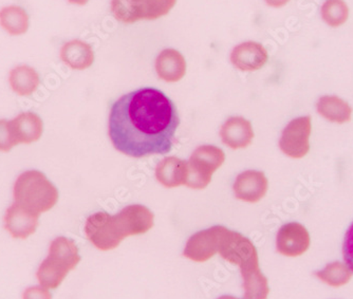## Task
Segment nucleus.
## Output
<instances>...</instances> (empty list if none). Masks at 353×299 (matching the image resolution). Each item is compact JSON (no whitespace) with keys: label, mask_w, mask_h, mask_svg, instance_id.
Here are the masks:
<instances>
[{"label":"nucleus","mask_w":353,"mask_h":299,"mask_svg":"<svg viewBox=\"0 0 353 299\" xmlns=\"http://www.w3.org/2000/svg\"><path fill=\"white\" fill-rule=\"evenodd\" d=\"M310 243V234L301 223H287L277 231L276 249L283 256H301L308 251Z\"/></svg>","instance_id":"1a4fd4ad"},{"label":"nucleus","mask_w":353,"mask_h":299,"mask_svg":"<svg viewBox=\"0 0 353 299\" xmlns=\"http://www.w3.org/2000/svg\"><path fill=\"white\" fill-rule=\"evenodd\" d=\"M290 0H265V3H267L269 7L271 8H281L283 6L287 5Z\"/></svg>","instance_id":"7c9ffc66"},{"label":"nucleus","mask_w":353,"mask_h":299,"mask_svg":"<svg viewBox=\"0 0 353 299\" xmlns=\"http://www.w3.org/2000/svg\"><path fill=\"white\" fill-rule=\"evenodd\" d=\"M48 255L61 261L70 271L74 270L81 261L79 247H77L74 241L63 236H59L51 241Z\"/></svg>","instance_id":"4be33fe9"},{"label":"nucleus","mask_w":353,"mask_h":299,"mask_svg":"<svg viewBox=\"0 0 353 299\" xmlns=\"http://www.w3.org/2000/svg\"><path fill=\"white\" fill-rule=\"evenodd\" d=\"M69 272L70 270L66 265L48 255L37 269V278L41 286L54 290L61 286Z\"/></svg>","instance_id":"412c9836"},{"label":"nucleus","mask_w":353,"mask_h":299,"mask_svg":"<svg viewBox=\"0 0 353 299\" xmlns=\"http://www.w3.org/2000/svg\"><path fill=\"white\" fill-rule=\"evenodd\" d=\"M85 233L89 241L101 251L116 249L123 241L114 229L112 216L106 212L89 216L85 223Z\"/></svg>","instance_id":"0eeeda50"},{"label":"nucleus","mask_w":353,"mask_h":299,"mask_svg":"<svg viewBox=\"0 0 353 299\" xmlns=\"http://www.w3.org/2000/svg\"><path fill=\"white\" fill-rule=\"evenodd\" d=\"M314 276L327 286L341 288L349 283L352 278L353 273L346 263L342 261H332L327 263L321 270L315 271Z\"/></svg>","instance_id":"5701e85b"},{"label":"nucleus","mask_w":353,"mask_h":299,"mask_svg":"<svg viewBox=\"0 0 353 299\" xmlns=\"http://www.w3.org/2000/svg\"><path fill=\"white\" fill-rule=\"evenodd\" d=\"M243 287L245 290V299H267L270 288L267 277L261 273V269H254L250 272L243 273Z\"/></svg>","instance_id":"393cba45"},{"label":"nucleus","mask_w":353,"mask_h":299,"mask_svg":"<svg viewBox=\"0 0 353 299\" xmlns=\"http://www.w3.org/2000/svg\"><path fill=\"white\" fill-rule=\"evenodd\" d=\"M350 15L348 3L345 0H325L321 7V17L331 28L342 27Z\"/></svg>","instance_id":"b1692460"},{"label":"nucleus","mask_w":353,"mask_h":299,"mask_svg":"<svg viewBox=\"0 0 353 299\" xmlns=\"http://www.w3.org/2000/svg\"><path fill=\"white\" fill-rule=\"evenodd\" d=\"M89 1L90 0H67V3H70V5L79 6V7L86 6Z\"/></svg>","instance_id":"2f4dec72"},{"label":"nucleus","mask_w":353,"mask_h":299,"mask_svg":"<svg viewBox=\"0 0 353 299\" xmlns=\"http://www.w3.org/2000/svg\"><path fill=\"white\" fill-rule=\"evenodd\" d=\"M23 299H52L51 290L45 288L41 285H35V286H30L25 289L21 295Z\"/></svg>","instance_id":"c756f323"},{"label":"nucleus","mask_w":353,"mask_h":299,"mask_svg":"<svg viewBox=\"0 0 353 299\" xmlns=\"http://www.w3.org/2000/svg\"><path fill=\"white\" fill-rule=\"evenodd\" d=\"M223 227L222 225H215L194 234L186 243L183 256L196 262H204L211 259L218 253Z\"/></svg>","instance_id":"6e6552de"},{"label":"nucleus","mask_w":353,"mask_h":299,"mask_svg":"<svg viewBox=\"0 0 353 299\" xmlns=\"http://www.w3.org/2000/svg\"><path fill=\"white\" fill-rule=\"evenodd\" d=\"M267 177L259 170H245L237 176L234 182L235 197L249 203L261 201L268 192Z\"/></svg>","instance_id":"9b49d317"},{"label":"nucleus","mask_w":353,"mask_h":299,"mask_svg":"<svg viewBox=\"0 0 353 299\" xmlns=\"http://www.w3.org/2000/svg\"><path fill=\"white\" fill-rule=\"evenodd\" d=\"M312 132L311 116H299L291 121L281 132L279 148L292 159H301L310 150V136Z\"/></svg>","instance_id":"39448f33"},{"label":"nucleus","mask_w":353,"mask_h":299,"mask_svg":"<svg viewBox=\"0 0 353 299\" xmlns=\"http://www.w3.org/2000/svg\"><path fill=\"white\" fill-rule=\"evenodd\" d=\"M59 57L63 64L72 70H86L92 66L94 52L92 47L86 41L72 39L61 45Z\"/></svg>","instance_id":"2eb2a0df"},{"label":"nucleus","mask_w":353,"mask_h":299,"mask_svg":"<svg viewBox=\"0 0 353 299\" xmlns=\"http://www.w3.org/2000/svg\"><path fill=\"white\" fill-rule=\"evenodd\" d=\"M0 27L11 37H21L30 29L29 13L21 6H5L0 9Z\"/></svg>","instance_id":"6ab92c4d"},{"label":"nucleus","mask_w":353,"mask_h":299,"mask_svg":"<svg viewBox=\"0 0 353 299\" xmlns=\"http://www.w3.org/2000/svg\"><path fill=\"white\" fill-rule=\"evenodd\" d=\"M15 203L41 216L50 211L59 201V191L45 174L37 169L21 172L13 187Z\"/></svg>","instance_id":"f03ea898"},{"label":"nucleus","mask_w":353,"mask_h":299,"mask_svg":"<svg viewBox=\"0 0 353 299\" xmlns=\"http://www.w3.org/2000/svg\"><path fill=\"white\" fill-rule=\"evenodd\" d=\"M218 253L224 260L238 265L241 274L259 269L257 249L252 241L237 231L223 227L220 236Z\"/></svg>","instance_id":"7ed1b4c3"},{"label":"nucleus","mask_w":353,"mask_h":299,"mask_svg":"<svg viewBox=\"0 0 353 299\" xmlns=\"http://www.w3.org/2000/svg\"><path fill=\"white\" fill-rule=\"evenodd\" d=\"M10 124L16 145L34 143L43 136V120L35 112H21Z\"/></svg>","instance_id":"ddd939ff"},{"label":"nucleus","mask_w":353,"mask_h":299,"mask_svg":"<svg viewBox=\"0 0 353 299\" xmlns=\"http://www.w3.org/2000/svg\"><path fill=\"white\" fill-rule=\"evenodd\" d=\"M156 178L159 183L172 188L185 185L188 178V161L176 156L164 158L156 167Z\"/></svg>","instance_id":"f3484780"},{"label":"nucleus","mask_w":353,"mask_h":299,"mask_svg":"<svg viewBox=\"0 0 353 299\" xmlns=\"http://www.w3.org/2000/svg\"><path fill=\"white\" fill-rule=\"evenodd\" d=\"M343 257L344 262L348 265L349 269L353 273V223L347 229L345 235L344 243H343Z\"/></svg>","instance_id":"c85d7f7f"},{"label":"nucleus","mask_w":353,"mask_h":299,"mask_svg":"<svg viewBox=\"0 0 353 299\" xmlns=\"http://www.w3.org/2000/svg\"><path fill=\"white\" fill-rule=\"evenodd\" d=\"M316 112L325 120L336 124L349 122L352 116L350 105L338 96H321L316 102Z\"/></svg>","instance_id":"aec40b11"},{"label":"nucleus","mask_w":353,"mask_h":299,"mask_svg":"<svg viewBox=\"0 0 353 299\" xmlns=\"http://www.w3.org/2000/svg\"><path fill=\"white\" fill-rule=\"evenodd\" d=\"M112 220L122 240L128 236L148 233L154 227V214L141 204L124 207L118 215L112 216Z\"/></svg>","instance_id":"423d86ee"},{"label":"nucleus","mask_w":353,"mask_h":299,"mask_svg":"<svg viewBox=\"0 0 353 299\" xmlns=\"http://www.w3.org/2000/svg\"><path fill=\"white\" fill-rule=\"evenodd\" d=\"M176 0H141L143 19L156 21L165 17L176 5Z\"/></svg>","instance_id":"bb28decb"},{"label":"nucleus","mask_w":353,"mask_h":299,"mask_svg":"<svg viewBox=\"0 0 353 299\" xmlns=\"http://www.w3.org/2000/svg\"><path fill=\"white\" fill-rule=\"evenodd\" d=\"M39 220V215L13 202L6 211L3 225L13 238L27 239L37 231Z\"/></svg>","instance_id":"9d476101"},{"label":"nucleus","mask_w":353,"mask_h":299,"mask_svg":"<svg viewBox=\"0 0 353 299\" xmlns=\"http://www.w3.org/2000/svg\"><path fill=\"white\" fill-rule=\"evenodd\" d=\"M217 299H239L237 297L231 296V295H223V296L218 297Z\"/></svg>","instance_id":"473e14b6"},{"label":"nucleus","mask_w":353,"mask_h":299,"mask_svg":"<svg viewBox=\"0 0 353 299\" xmlns=\"http://www.w3.org/2000/svg\"><path fill=\"white\" fill-rule=\"evenodd\" d=\"M156 72L164 82L176 83L186 73V61L183 55L174 49H165L156 59Z\"/></svg>","instance_id":"dca6fc26"},{"label":"nucleus","mask_w":353,"mask_h":299,"mask_svg":"<svg viewBox=\"0 0 353 299\" xmlns=\"http://www.w3.org/2000/svg\"><path fill=\"white\" fill-rule=\"evenodd\" d=\"M179 125V114L170 99L158 89L142 88L112 105L109 138L118 152L140 159L170 152Z\"/></svg>","instance_id":"f257e3e1"},{"label":"nucleus","mask_w":353,"mask_h":299,"mask_svg":"<svg viewBox=\"0 0 353 299\" xmlns=\"http://www.w3.org/2000/svg\"><path fill=\"white\" fill-rule=\"evenodd\" d=\"M220 136L222 143L232 150L245 148L253 141V127L251 122L243 116H232L222 125Z\"/></svg>","instance_id":"4468645a"},{"label":"nucleus","mask_w":353,"mask_h":299,"mask_svg":"<svg viewBox=\"0 0 353 299\" xmlns=\"http://www.w3.org/2000/svg\"><path fill=\"white\" fill-rule=\"evenodd\" d=\"M16 146L10 121L0 120V152H8Z\"/></svg>","instance_id":"cd10ccee"},{"label":"nucleus","mask_w":353,"mask_h":299,"mask_svg":"<svg viewBox=\"0 0 353 299\" xmlns=\"http://www.w3.org/2000/svg\"><path fill=\"white\" fill-rule=\"evenodd\" d=\"M9 85L19 96H30L37 92L41 85V76L37 69L29 65H17L9 73Z\"/></svg>","instance_id":"a211bd4d"},{"label":"nucleus","mask_w":353,"mask_h":299,"mask_svg":"<svg viewBox=\"0 0 353 299\" xmlns=\"http://www.w3.org/2000/svg\"><path fill=\"white\" fill-rule=\"evenodd\" d=\"M224 152L213 145L199 146L188 161L185 185L194 189H203L211 183L214 172L223 164Z\"/></svg>","instance_id":"20e7f679"},{"label":"nucleus","mask_w":353,"mask_h":299,"mask_svg":"<svg viewBox=\"0 0 353 299\" xmlns=\"http://www.w3.org/2000/svg\"><path fill=\"white\" fill-rule=\"evenodd\" d=\"M230 59L235 68L251 72L263 68L267 64L269 54L267 49L261 43L245 41L236 45Z\"/></svg>","instance_id":"f8f14e48"},{"label":"nucleus","mask_w":353,"mask_h":299,"mask_svg":"<svg viewBox=\"0 0 353 299\" xmlns=\"http://www.w3.org/2000/svg\"><path fill=\"white\" fill-rule=\"evenodd\" d=\"M111 13L117 21L123 23H134L143 21L141 0H111Z\"/></svg>","instance_id":"a878e982"}]
</instances>
